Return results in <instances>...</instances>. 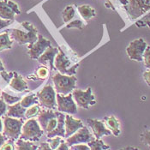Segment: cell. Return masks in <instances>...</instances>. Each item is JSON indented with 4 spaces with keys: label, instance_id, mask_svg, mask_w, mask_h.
<instances>
[{
    "label": "cell",
    "instance_id": "16",
    "mask_svg": "<svg viewBox=\"0 0 150 150\" xmlns=\"http://www.w3.org/2000/svg\"><path fill=\"white\" fill-rule=\"evenodd\" d=\"M82 127H83V124L80 119H76L70 115H66L65 123H64V129H65L64 137L68 138Z\"/></svg>",
    "mask_w": 150,
    "mask_h": 150
},
{
    "label": "cell",
    "instance_id": "48",
    "mask_svg": "<svg viewBox=\"0 0 150 150\" xmlns=\"http://www.w3.org/2000/svg\"><path fill=\"white\" fill-rule=\"evenodd\" d=\"M107 150H109V149H107Z\"/></svg>",
    "mask_w": 150,
    "mask_h": 150
},
{
    "label": "cell",
    "instance_id": "15",
    "mask_svg": "<svg viewBox=\"0 0 150 150\" xmlns=\"http://www.w3.org/2000/svg\"><path fill=\"white\" fill-rule=\"evenodd\" d=\"M87 123L88 126L92 129L93 133L96 139H100L104 136H110L112 132L105 127V124L102 121L88 118L87 119Z\"/></svg>",
    "mask_w": 150,
    "mask_h": 150
},
{
    "label": "cell",
    "instance_id": "29",
    "mask_svg": "<svg viewBox=\"0 0 150 150\" xmlns=\"http://www.w3.org/2000/svg\"><path fill=\"white\" fill-rule=\"evenodd\" d=\"M40 111H41V110H40V105H34L28 107V108L26 110L24 117H25L26 118H32V117H34L35 116L39 115V113L40 112Z\"/></svg>",
    "mask_w": 150,
    "mask_h": 150
},
{
    "label": "cell",
    "instance_id": "13",
    "mask_svg": "<svg viewBox=\"0 0 150 150\" xmlns=\"http://www.w3.org/2000/svg\"><path fill=\"white\" fill-rule=\"evenodd\" d=\"M56 100L58 104V112H67L69 114H76L77 112L76 104L73 100L72 93L63 95L58 93L56 95Z\"/></svg>",
    "mask_w": 150,
    "mask_h": 150
},
{
    "label": "cell",
    "instance_id": "20",
    "mask_svg": "<svg viewBox=\"0 0 150 150\" xmlns=\"http://www.w3.org/2000/svg\"><path fill=\"white\" fill-rule=\"evenodd\" d=\"M64 123H65V115L59 112L58 113V126L56 129L52 131L51 133L46 134L48 138H53L55 137H64L65 136V129H64Z\"/></svg>",
    "mask_w": 150,
    "mask_h": 150
},
{
    "label": "cell",
    "instance_id": "46",
    "mask_svg": "<svg viewBox=\"0 0 150 150\" xmlns=\"http://www.w3.org/2000/svg\"><path fill=\"white\" fill-rule=\"evenodd\" d=\"M4 64H3L2 61L0 60V72H2V71H4Z\"/></svg>",
    "mask_w": 150,
    "mask_h": 150
},
{
    "label": "cell",
    "instance_id": "9",
    "mask_svg": "<svg viewBox=\"0 0 150 150\" xmlns=\"http://www.w3.org/2000/svg\"><path fill=\"white\" fill-rule=\"evenodd\" d=\"M147 43L142 38L131 41L126 48V52L130 60L142 62V56L147 48Z\"/></svg>",
    "mask_w": 150,
    "mask_h": 150
},
{
    "label": "cell",
    "instance_id": "26",
    "mask_svg": "<svg viewBox=\"0 0 150 150\" xmlns=\"http://www.w3.org/2000/svg\"><path fill=\"white\" fill-rule=\"evenodd\" d=\"M88 147L90 150H107L110 149V147L105 144L104 142L100 139H95L88 142Z\"/></svg>",
    "mask_w": 150,
    "mask_h": 150
},
{
    "label": "cell",
    "instance_id": "34",
    "mask_svg": "<svg viewBox=\"0 0 150 150\" xmlns=\"http://www.w3.org/2000/svg\"><path fill=\"white\" fill-rule=\"evenodd\" d=\"M48 76V69L46 67H40L36 70V76L39 79L44 80Z\"/></svg>",
    "mask_w": 150,
    "mask_h": 150
},
{
    "label": "cell",
    "instance_id": "44",
    "mask_svg": "<svg viewBox=\"0 0 150 150\" xmlns=\"http://www.w3.org/2000/svg\"><path fill=\"white\" fill-rule=\"evenodd\" d=\"M6 141H7V137H6L5 136L2 135V134H0V148L2 147V145H3Z\"/></svg>",
    "mask_w": 150,
    "mask_h": 150
},
{
    "label": "cell",
    "instance_id": "2",
    "mask_svg": "<svg viewBox=\"0 0 150 150\" xmlns=\"http://www.w3.org/2000/svg\"><path fill=\"white\" fill-rule=\"evenodd\" d=\"M130 20H137L150 11V0H120Z\"/></svg>",
    "mask_w": 150,
    "mask_h": 150
},
{
    "label": "cell",
    "instance_id": "35",
    "mask_svg": "<svg viewBox=\"0 0 150 150\" xmlns=\"http://www.w3.org/2000/svg\"><path fill=\"white\" fill-rule=\"evenodd\" d=\"M140 137H141V142L150 149V130H146L142 132Z\"/></svg>",
    "mask_w": 150,
    "mask_h": 150
},
{
    "label": "cell",
    "instance_id": "25",
    "mask_svg": "<svg viewBox=\"0 0 150 150\" xmlns=\"http://www.w3.org/2000/svg\"><path fill=\"white\" fill-rule=\"evenodd\" d=\"M20 103L24 108H28V107H30V106H32L34 105L39 103V100H38V97H37L36 94L32 93V94L27 95L24 98H23L22 100L20 101Z\"/></svg>",
    "mask_w": 150,
    "mask_h": 150
},
{
    "label": "cell",
    "instance_id": "6",
    "mask_svg": "<svg viewBox=\"0 0 150 150\" xmlns=\"http://www.w3.org/2000/svg\"><path fill=\"white\" fill-rule=\"evenodd\" d=\"M23 125V119L4 117V136L11 140H16L20 137Z\"/></svg>",
    "mask_w": 150,
    "mask_h": 150
},
{
    "label": "cell",
    "instance_id": "42",
    "mask_svg": "<svg viewBox=\"0 0 150 150\" xmlns=\"http://www.w3.org/2000/svg\"><path fill=\"white\" fill-rule=\"evenodd\" d=\"M143 78H144V80L146 81V83L149 86H150V69L143 73Z\"/></svg>",
    "mask_w": 150,
    "mask_h": 150
},
{
    "label": "cell",
    "instance_id": "21",
    "mask_svg": "<svg viewBox=\"0 0 150 150\" xmlns=\"http://www.w3.org/2000/svg\"><path fill=\"white\" fill-rule=\"evenodd\" d=\"M25 112H26V108H24L22 106V105L19 102L16 103V104L11 105L8 107V112H7V117H14V118H19L22 119L23 117H25Z\"/></svg>",
    "mask_w": 150,
    "mask_h": 150
},
{
    "label": "cell",
    "instance_id": "47",
    "mask_svg": "<svg viewBox=\"0 0 150 150\" xmlns=\"http://www.w3.org/2000/svg\"><path fill=\"white\" fill-rule=\"evenodd\" d=\"M3 129H4V126H3V123H2V119L0 118V133L3 131Z\"/></svg>",
    "mask_w": 150,
    "mask_h": 150
},
{
    "label": "cell",
    "instance_id": "30",
    "mask_svg": "<svg viewBox=\"0 0 150 150\" xmlns=\"http://www.w3.org/2000/svg\"><path fill=\"white\" fill-rule=\"evenodd\" d=\"M63 139L60 137H53V138H48V141L47 142L49 143L51 149L52 150H55L56 149H58L59 147V145L63 142Z\"/></svg>",
    "mask_w": 150,
    "mask_h": 150
},
{
    "label": "cell",
    "instance_id": "10",
    "mask_svg": "<svg viewBox=\"0 0 150 150\" xmlns=\"http://www.w3.org/2000/svg\"><path fill=\"white\" fill-rule=\"evenodd\" d=\"M72 96L77 105L81 108L88 109L89 106L95 105V98L92 93V89L88 88L86 91H82L81 89H74L72 93Z\"/></svg>",
    "mask_w": 150,
    "mask_h": 150
},
{
    "label": "cell",
    "instance_id": "22",
    "mask_svg": "<svg viewBox=\"0 0 150 150\" xmlns=\"http://www.w3.org/2000/svg\"><path fill=\"white\" fill-rule=\"evenodd\" d=\"M77 10L79 11V14L81 15V16L83 18V20L85 21H89L91 18L94 17L96 16V12L95 10L92 8L89 5L87 4H83L81 6L77 7Z\"/></svg>",
    "mask_w": 150,
    "mask_h": 150
},
{
    "label": "cell",
    "instance_id": "17",
    "mask_svg": "<svg viewBox=\"0 0 150 150\" xmlns=\"http://www.w3.org/2000/svg\"><path fill=\"white\" fill-rule=\"evenodd\" d=\"M58 48L50 46L37 60L40 64H44V65H46L47 64H49L51 69H55V68H54V59H55L56 55L58 54Z\"/></svg>",
    "mask_w": 150,
    "mask_h": 150
},
{
    "label": "cell",
    "instance_id": "32",
    "mask_svg": "<svg viewBox=\"0 0 150 150\" xmlns=\"http://www.w3.org/2000/svg\"><path fill=\"white\" fill-rule=\"evenodd\" d=\"M142 62L144 66L147 69H150V46H147L143 56H142Z\"/></svg>",
    "mask_w": 150,
    "mask_h": 150
},
{
    "label": "cell",
    "instance_id": "4",
    "mask_svg": "<svg viewBox=\"0 0 150 150\" xmlns=\"http://www.w3.org/2000/svg\"><path fill=\"white\" fill-rule=\"evenodd\" d=\"M43 132L38 122L34 118H31L23 125L20 139L28 142H37L42 137Z\"/></svg>",
    "mask_w": 150,
    "mask_h": 150
},
{
    "label": "cell",
    "instance_id": "43",
    "mask_svg": "<svg viewBox=\"0 0 150 150\" xmlns=\"http://www.w3.org/2000/svg\"><path fill=\"white\" fill-rule=\"evenodd\" d=\"M55 150H69V146L67 145V143L65 142H63L58 149H56Z\"/></svg>",
    "mask_w": 150,
    "mask_h": 150
},
{
    "label": "cell",
    "instance_id": "1",
    "mask_svg": "<svg viewBox=\"0 0 150 150\" xmlns=\"http://www.w3.org/2000/svg\"><path fill=\"white\" fill-rule=\"evenodd\" d=\"M21 26L25 28L26 32L21 29L12 28L7 32H11V35L14 40L19 45H32L38 40V30L35 26L29 22H23Z\"/></svg>",
    "mask_w": 150,
    "mask_h": 150
},
{
    "label": "cell",
    "instance_id": "7",
    "mask_svg": "<svg viewBox=\"0 0 150 150\" xmlns=\"http://www.w3.org/2000/svg\"><path fill=\"white\" fill-rule=\"evenodd\" d=\"M70 60L67 58L64 54V52L62 51V49L58 48V54L56 55L54 59V68L58 69L62 75H67V76H73L76 73V68L78 67V64L74 65L73 67H70Z\"/></svg>",
    "mask_w": 150,
    "mask_h": 150
},
{
    "label": "cell",
    "instance_id": "45",
    "mask_svg": "<svg viewBox=\"0 0 150 150\" xmlns=\"http://www.w3.org/2000/svg\"><path fill=\"white\" fill-rule=\"evenodd\" d=\"M118 150H141L137 149V148H135V147H125V148H123V149H120Z\"/></svg>",
    "mask_w": 150,
    "mask_h": 150
},
{
    "label": "cell",
    "instance_id": "24",
    "mask_svg": "<svg viewBox=\"0 0 150 150\" xmlns=\"http://www.w3.org/2000/svg\"><path fill=\"white\" fill-rule=\"evenodd\" d=\"M38 146L28 141H24L22 139L17 140L16 143V150H37Z\"/></svg>",
    "mask_w": 150,
    "mask_h": 150
},
{
    "label": "cell",
    "instance_id": "19",
    "mask_svg": "<svg viewBox=\"0 0 150 150\" xmlns=\"http://www.w3.org/2000/svg\"><path fill=\"white\" fill-rule=\"evenodd\" d=\"M103 121H104L105 127L112 132V134H113L114 137H118L120 135L121 133L120 125H119L118 120L116 118V117L114 116L105 117Z\"/></svg>",
    "mask_w": 150,
    "mask_h": 150
},
{
    "label": "cell",
    "instance_id": "14",
    "mask_svg": "<svg viewBox=\"0 0 150 150\" xmlns=\"http://www.w3.org/2000/svg\"><path fill=\"white\" fill-rule=\"evenodd\" d=\"M94 140V137L88 130L87 127H83L79 129L76 133H74L72 136L66 138V143L69 147H71L76 144H81V143H88Z\"/></svg>",
    "mask_w": 150,
    "mask_h": 150
},
{
    "label": "cell",
    "instance_id": "28",
    "mask_svg": "<svg viewBox=\"0 0 150 150\" xmlns=\"http://www.w3.org/2000/svg\"><path fill=\"white\" fill-rule=\"evenodd\" d=\"M2 99L4 100V101L8 105H14L19 101L22 100V98L21 97H18V96H12L10 95L9 93L5 92H2Z\"/></svg>",
    "mask_w": 150,
    "mask_h": 150
},
{
    "label": "cell",
    "instance_id": "31",
    "mask_svg": "<svg viewBox=\"0 0 150 150\" xmlns=\"http://www.w3.org/2000/svg\"><path fill=\"white\" fill-rule=\"evenodd\" d=\"M136 25L137 27H140V28H142V27H149L150 28V12L148 15L144 16L142 19L137 21L136 23Z\"/></svg>",
    "mask_w": 150,
    "mask_h": 150
},
{
    "label": "cell",
    "instance_id": "11",
    "mask_svg": "<svg viewBox=\"0 0 150 150\" xmlns=\"http://www.w3.org/2000/svg\"><path fill=\"white\" fill-rule=\"evenodd\" d=\"M21 11L17 4L11 0H0V18L14 21L16 15H20Z\"/></svg>",
    "mask_w": 150,
    "mask_h": 150
},
{
    "label": "cell",
    "instance_id": "36",
    "mask_svg": "<svg viewBox=\"0 0 150 150\" xmlns=\"http://www.w3.org/2000/svg\"><path fill=\"white\" fill-rule=\"evenodd\" d=\"M0 150H15V145L13 140H7L0 148Z\"/></svg>",
    "mask_w": 150,
    "mask_h": 150
},
{
    "label": "cell",
    "instance_id": "41",
    "mask_svg": "<svg viewBox=\"0 0 150 150\" xmlns=\"http://www.w3.org/2000/svg\"><path fill=\"white\" fill-rule=\"evenodd\" d=\"M13 23V21H7V20H3L0 18V29L8 27L9 25H11Z\"/></svg>",
    "mask_w": 150,
    "mask_h": 150
},
{
    "label": "cell",
    "instance_id": "5",
    "mask_svg": "<svg viewBox=\"0 0 150 150\" xmlns=\"http://www.w3.org/2000/svg\"><path fill=\"white\" fill-rule=\"evenodd\" d=\"M58 113L59 112H53L52 110H43L39 113V125L46 134L51 133L58 126Z\"/></svg>",
    "mask_w": 150,
    "mask_h": 150
},
{
    "label": "cell",
    "instance_id": "18",
    "mask_svg": "<svg viewBox=\"0 0 150 150\" xmlns=\"http://www.w3.org/2000/svg\"><path fill=\"white\" fill-rule=\"evenodd\" d=\"M10 87L16 92H24L28 90V83L23 78L22 76L14 72V76L10 81Z\"/></svg>",
    "mask_w": 150,
    "mask_h": 150
},
{
    "label": "cell",
    "instance_id": "27",
    "mask_svg": "<svg viewBox=\"0 0 150 150\" xmlns=\"http://www.w3.org/2000/svg\"><path fill=\"white\" fill-rule=\"evenodd\" d=\"M63 15V20L64 23H68L69 21H71L75 16H76V11L73 5H68L66 6V8L62 12Z\"/></svg>",
    "mask_w": 150,
    "mask_h": 150
},
{
    "label": "cell",
    "instance_id": "3",
    "mask_svg": "<svg viewBox=\"0 0 150 150\" xmlns=\"http://www.w3.org/2000/svg\"><path fill=\"white\" fill-rule=\"evenodd\" d=\"M55 91L63 95L70 93L76 87V77L75 76H65L60 73L55 74L52 76Z\"/></svg>",
    "mask_w": 150,
    "mask_h": 150
},
{
    "label": "cell",
    "instance_id": "37",
    "mask_svg": "<svg viewBox=\"0 0 150 150\" xmlns=\"http://www.w3.org/2000/svg\"><path fill=\"white\" fill-rule=\"evenodd\" d=\"M0 75H1V76L4 79V81H6V82H8V83H10V81H11V80L12 79V77H13V76H14V72L7 73L5 70H4V71L0 72Z\"/></svg>",
    "mask_w": 150,
    "mask_h": 150
},
{
    "label": "cell",
    "instance_id": "23",
    "mask_svg": "<svg viewBox=\"0 0 150 150\" xmlns=\"http://www.w3.org/2000/svg\"><path fill=\"white\" fill-rule=\"evenodd\" d=\"M13 41L10 38V35L7 31L0 34V52L4 50H9L11 49Z\"/></svg>",
    "mask_w": 150,
    "mask_h": 150
},
{
    "label": "cell",
    "instance_id": "39",
    "mask_svg": "<svg viewBox=\"0 0 150 150\" xmlns=\"http://www.w3.org/2000/svg\"><path fill=\"white\" fill-rule=\"evenodd\" d=\"M7 111V106H6V103L4 101L3 99H0V117L5 114Z\"/></svg>",
    "mask_w": 150,
    "mask_h": 150
},
{
    "label": "cell",
    "instance_id": "8",
    "mask_svg": "<svg viewBox=\"0 0 150 150\" xmlns=\"http://www.w3.org/2000/svg\"><path fill=\"white\" fill-rule=\"evenodd\" d=\"M36 95L40 105L50 110L56 108V92L51 85L45 86Z\"/></svg>",
    "mask_w": 150,
    "mask_h": 150
},
{
    "label": "cell",
    "instance_id": "12",
    "mask_svg": "<svg viewBox=\"0 0 150 150\" xmlns=\"http://www.w3.org/2000/svg\"><path fill=\"white\" fill-rule=\"evenodd\" d=\"M50 46L51 41L49 40H46L41 35H38L37 41L28 46V54L31 59H38Z\"/></svg>",
    "mask_w": 150,
    "mask_h": 150
},
{
    "label": "cell",
    "instance_id": "38",
    "mask_svg": "<svg viewBox=\"0 0 150 150\" xmlns=\"http://www.w3.org/2000/svg\"><path fill=\"white\" fill-rule=\"evenodd\" d=\"M71 150H90L88 145L85 144H76L71 146Z\"/></svg>",
    "mask_w": 150,
    "mask_h": 150
},
{
    "label": "cell",
    "instance_id": "33",
    "mask_svg": "<svg viewBox=\"0 0 150 150\" xmlns=\"http://www.w3.org/2000/svg\"><path fill=\"white\" fill-rule=\"evenodd\" d=\"M85 27V24L80 20H76L73 22H70L69 24L66 25V28H77V29H82Z\"/></svg>",
    "mask_w": 150,
    "mask_h": 150
},
{
    "label": "cell",
    "instance_id": "40",
    "mask_svg": "<svg viewBox=\"0 0 150 150\" xmlns=\"http://www.w3.org/2000/svg\"><path fill=\"white\" fill-rule=\"evenodd\" d=\"M37 150H52L51 149L50 145L48 142H42L40 144V146L38 147Z\"/></svg>",
    "mask_w": 150,
    "mask_h": 150
}]
</instances>
